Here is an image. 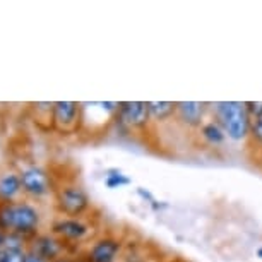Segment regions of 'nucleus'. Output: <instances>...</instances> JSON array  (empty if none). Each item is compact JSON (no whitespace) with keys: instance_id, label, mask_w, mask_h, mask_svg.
Wrapping results in <instances>:
<instances>
[{"instance_id":"nucleus-10","label":"nucleus","mask_w":262,"mask_h":262,"mask_svg":"<svg viewBox=\"0 0 262 262\" xmlns=\"http://www.w3.org/2000/svg\"><path fill=\"white\" fill-rule=\"evenodd\" d=\"M147 106H149L151 122L156 125L175 122L177 101H147Z\"/></svg>"},{"instance_id":"nucleus-17","label":"nucleus","mask_w":262,"mask_h":262,"mask_svg":"<svg viewBox=\"0 0 262 262\" xmlns=\"http://www.w3.org/2000/svg\"><path fill=\"white\" fill-rule=\"evenodd\" d=\"M245 106H247V112H249L250 118L262 115V101H245Z\"/></svg>"},{"instance_id":"nucleus-19","label":"nucleus","mask_w":262,"mask_h":262,"mask_svg":"<svg viewBox=\"0 0 262 262\" xmlns=\"http://www.w3.org/2000/svg\"><path fill=\"white\" fill-rule=\"evenodd\" d=\"M53 262H72L71 259H66V257H58L57 260H53Z\"/></svg>"},{"instance_id":"nucleus-1","label":"nucleus","mask_w":262,"mask_h":262,"mask_svg":"<svg viewBox=\"0 0 262 262\" xmlns=\"http://www.w3.org/2000/svg\"><path fill=\"white\" fill-rule=\"evenodd\" d=\"M209 113L221 123L226 137H228V142L247 146L252 118L247 112L245 101L209 103Z\"/></svg>"},{"instance_id":"nucleus-14","label":"nucleus","mask_w":262,"mask_h":262,"mask_svg":"<svg viewBox=\"0 0 262 262\" xmlns=\"http://www.w3.org/2000/svg\"><path fill=\"white\" fill-rule=\"evenodd\" d=\"M19 187H21V180H19L16 175H6L0 180V195L9 199V197L17 194Z\"/></svg>"},{"instance_id":"nucleus-9","label":"nucleus","mask_w":262,"mask_h":262,"mask_svg":"<svg viewBox=\"0 0 262 262\" xmlns=\"http://www.w3.org/2000/svg\"><path fill=\"white\" fill-rule=\"evenodd\" d=\"M21 184L24 189L33 195H43L50 189L48 175L43 170H39V168H29V170L24 171Z\"/></svg>"},{"instance_id":"nucleus-16","label":"nucleus","mask_w":262,"mask_h":262,"mask_svg":"<svg viewBox=\"0 0 262 262\" xmlns=\"http://www.w3.org/2000/svg\"><path fill=\"white\" fill-rule=\"evenodd\" d=\"M0 262H26V255L21 250H4L0 254Z\"/></svg>"},{"instance_id":"nucleus-3","label":"nucleus","mask_w":262,"mask_h":262,"mask_svg":"<svg viewBox=\"0 0 262 262\" xmlns=\"http://www.w3.org/2000/svg\"><path fill=\"white\" fill-rule=\"evenodd\" d=\"M209 115V103L206 101H177L175 123L184 130L195 134Z\"/></svg>"},{"instance_id":"nucleus-21","label":"nucleus","mask_w":262,"mask_h":262,"mask_svg":"<svg viewBox=\"0 0 262 262\" xmlns=\"http://www.w3.org/2000/svg\"><path fill=\"white\" fill-rule=\"evenodd\" d=\"M2 242H4V238H2V235H0V245H2Z\"/></svg>"},{"instance_id":"nucleus-12","label":"nucleus","mask_w":262,"mask_h":262,"mask_svg":"<svg viewBox=\"0 0 262 262\" xmlns=\"http://www.w3.org/2000/svg\"><path fill=\"white\" fill-rule=\"evenodd\" d=\"M247 147L254 152L255 161H262V115L252 118Z\"/></svg>"},{"instance_id":"nucleus-11","label":"nucleus","mask_w":262,"mask_h":262,"mask_svg":"<svg viewBox=\"0 0 262 262\" xmlns=\"http://www.w3.org/2000/svg\"><path fill=\"white\" fill-rule=\"evenodd\" d=\"M55 120L60 125H72L79 120V105L74 101H58L53 105Z\"/></svg>"},{"instance_id":"nucleus-4","label":"nucleus","mask_w":262,"mask_h":262,"mask_svg":"<svg viewBox=\"0 0 262 262\" xmlns=\"http://www.w3.org/2000/svg\"><path fill=\"white\" fill-rule=\"evenodd\" d=\"M0 221H2V225L14 226L19 231H33L38 226V212L28 204L4 207L0 211Z\"/></svg>"},{"instance_id":"nucleus-20","label":"nucleus","mask_w":262,"mask_h":262,"mask_svg":"<svg viewBox=\"0 0 262 262\" xmlns=\"http://www.w3.org/2000/svg\"><path fill=\"white\" fill-rule=\"evenodd\" d=\"M257 257H260V259H262V247H259V249H257Z\"/></svg>"},{"instance_id":"nucleus-18","label":"nucleus","mask_w":262,"mask_h":262,"mask_svg":"<svg viewBox=\"0 0 262 262\" xmlns=\"http://www.w3.org/2000/svg\"><path fill=\"white\" fill-rule=\"evenodd\" d=\"M26 262H47V260L41 259V257L36 254H33V255H26Z\"/></svg>"},{"instance_id":"nucleus-7","label":"nucleus","mask_w":262,"mask_h":262,"mask_svg":"<svg viewBox=\"0 0 262 262\" xmlns=\"http://www.w3.org/2000/svg\"><path fill=\"white\" fill-rule=\"evenodd\" d=\"M122 254V242L105 236L91 245L88 252V262H117Z\"/></svg>"},{"instance_id":"nucleus-13","label":"nucleus","mask_w":262,"mask_h":262,"mask_svg":"<svg viewBox=\"0 0 262 262\" xmlns=\"http://www.w3.org/2000/svg\"><path fill=\"white\" fill-rule=\"evenodd\" d=\"M34 250H36V255H39L41 259L57 260L58 254H60V250H62V247H60V244H58L57 240L50 238V236H41V238L36 242Z\"/></svg>"},{"instance_id":"nucleus-2","label":"nucleus","mask_w":262,"mask_h":262,"mask_svg":"<svg viewBox=\"0 0 262 262\" xmlns=\"http://www.w3.org/2000/svg\"><path fill=\"white\" fill-rule=\"evenodd\" d=\"M118 123L127 130H147L151 127V115L147 101H123L118 103Z\"/></svg>"},{"instance_id":"nucleus-5","label":"nucleus","mask_w":262,"mask_h":262,"mask_svg":"<svg viewBox=\"0 0 262 262\" xmlns=\"http://www.w3.org/2000/svg\"><path fill=\"white\" fill-rule=\"evenodd\" d=\"M58 207L67 216H81L90 207V197H88V194L81 187L66 185L58 190Z\"/></svg>"},{"instance_id":"nucleus-15","label":"nucleus","mask_w":262,"mask_h":262,"mask_svg":"<svg viewBox=\"0 0 262 262\" xmlns=\"http://www.w3.org/2000/svg\"><path fill=\"white\" fill-rule=\"evenodd\" d=\"M105 184H106V187H110V189H120V187L130 184V179H128L127 175H123L122 171L113 170L106 175Z\"/></svg>"},{"instance_id":"nucleus-6","label":"nucleus","mask_w":262,"mask_h":262,"mask_svg":"<svg viewBox=\"0 0 262 262\" xmlns=\"http://www.w3.org/2000/svg\"><path fill=\"white\" fill-rule=\"evenodd\" d=\"M195 136H197V139L206 147H209V149H221V147H225L226 142H228V137H226L221 123L211 115L207 117L206 122L199 127Z\"/></svg>"},{"instance_id":"nucleus-8","label":"nucleus","mask_w":262,"mask_h":262,"mask_svg":"<svg viewBox=\"0 0 262 262\" xmlns=\"http://www.w3.org/2000/svg\"><path fill=\"white\" fill-rule=\"evenodd\" d=\"M53 231L66 240L81 242L90 235L91 228L84 223V221L77 220V217H63V220L57 221V223L53 225Z\"/></svg>"}]
</instances>
